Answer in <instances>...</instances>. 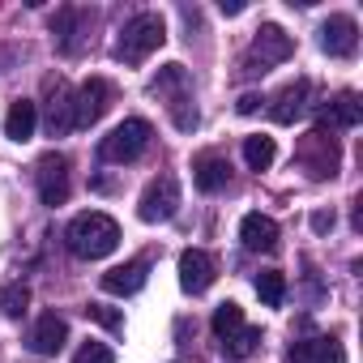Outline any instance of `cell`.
Returning <instances> with one entry per match:
<instances>
[{"instance_id":"obj_26","label":"cell","mask_w":363,"mask_h":363,"mask_svg":"<svg viewBox=\"0 0 363 363\" xmlns=\"http://www.w3.org/2000/svg\"><path fill=\"white\" fill-rule=\"evenodd\" d=\"M86 316H90V320H99L103 329H120V325H124V316H120L116 308H103V303H90V308H86Z\"/></svg>"},{"instance_id":"obj_9","label":"cell","mask_w":363,"mask_h":363,"mask_svg":"<svg viewBox=\"0 0 363 363\" xmlns=\"http://www.w3.org/2000/svg\"><path fill=\"white\" fill-rule=\"evenodd\" d=\"M320 48L329 56H354V48H359V22L350 13H333L320 26Z\"/></svg>"},{"instance_id":"obj_23","label":"cell","mask_w":363,"mask_h":363,"mask_svg":"<svg viewBox=\"0 0 363 363\" xmlns=\"http://www.w3.org/2000/svg\"><path fill=\"white\" fill-rule=\"evenodd\" d=\"M26 308H30V286H26V282H9V286H0V312H5L9 320L26 316Z\"/></svg>"},{"instance_id":"obj_13","label":"cell","mask_w":363,"mask_h":363,"mask_svg":"<svg viewBox=\"0 0 363 363\" xmlns=\"http://www.w3.org/2000/svg\"><path fill=\"white\" fill-rule=\"evenodd\" d=\"M308 99H312V82H308V77H299L295 86H286V90L274 99V107H269L274 124H295V120L308 111Z\"/></svg>"},{"instance_id":"obj_24","label":"cell","mask_w":363,"mask_h":363,"mask_svg":"<svg viewBox=\"0 0 363 363\" xmlns=\"http://www.w3.org/2000/svg\"><path fill=\"white\" fill-rule=\"evenodd\" d=\"M210 325H214V333H218V342H223V337H231V333L244 325V308L227 299V303H218V308H214V320H210Z\"/></svg>"},{"instance_id":"obj_11","label":"cell","mask_w":363,"mask_h":363,"mask_svg":"<svg viewBox=\"0 0 363 363\" xmlns=\"http://www.w3.org/2000/svg\"><path fill=\"white\" fill-rule=\"evenodd\" d=\"M291 52H295V43H291V35L282 30V26H261L257 30V39H252V60H261V69L265 65H282V60H291Z\"/></svg>"},{"instance_id":"obj_28","label":"cell","mask_w":363,"mask_h":363,"mask_svg":"<svg viewBox=\"0 0 363 363\" xmlns=\"http://www.w3.org/2000/svg\"><path fill=\"white\" fill-rule=\"evenodd\" d=\"M261 103H265L261 94H244V99L235 103V111H240V116H252V111H261Z\"/></svg>"},{"instance_id":"obj_10","label":"cell","mask_w":363,"mask_h":363,"mask_svg":"<svg viewBox=\"0 0 363 363\" xmlns=\"http://www.w3.org/2000/svg\"><path fill=\"white\" fill-rule=\"evenodd\" d=\"M65 342H69V320L56 316V312H43V316L30 325V333H26V346H30L35 354H56Z\"/></svg>"},{"instance_id":"obj_8","label":"cell","mask_w":363,"mask_h":363,"mask_svg":"<svg viewBox=\"0 0 363 363\" xmlns=\"http://www.w3.org/2000/svg\"><path fill=\"white\" fill-rule=\"evenodd\" d=\"M218 269H214V257L201 252V248H189V252H179V286H184L189 295H206L214 286Z\"/></svg>"},{"instance_id":"obj_6","label":"cell","mask_w":363,"mask_h":363,"mask_svg":"<svg viewBox=\"0 0 363 363\" xmlns=\"http://www.w3.org/2000/svg\"><path fill=\"white\" fill-rule=\"evenodd\" d=\"M107 107H111V82H103V77L82 82L77 94H73V128H90V124H99Z\"/></svg>"},{"instance_id":"obj_29","label":"cell","mask_w":363,"mask_h":363,"mask_svg":"<svg viewBox=\"0 0 363 363\" xmlns=\"http://www.w3.org/2000/svg\"><path fill=\"white\" fill-rule=\"evenodd\" d=\"M227 18H235V13H244V0H223V5H218Z\"/></svg>"},{"instance_id":"obj_27","label":"cell","mask_w":363,"mask_h":363,"mask_svg":"<svg viewBox=\"0 0 363 363\" xmlns=\"http://www.w3.org/2000/svg\"><path fill=\"white\" fill-rule=\"evenodd\" d=\"M312 231H316V235L333 231V210H316V214H312Z\"/></svg>"},{"instance_id":"obj_2","label":"cell","mask_w":363,"mask_h":363,"mask_svg":"<svg viewBox=\"0 0 363 363\" xmlns=\"http://www.w3.org/2000/svg\"><path fill=\"white\" fill-rule=\"evenodd\" d=\"M162 43H167L162 18H158V13H137V18L124 22V30H120V39H116V60L141 65V60H145L150 52H158Z\"/></svg>"},{"instance_id":"obj_15","label":"cell","mask_w":363,"mask_h":363,"mask_svg":"<svg viewBox=\"0 0 363 363\" xmlns=\"http://www.w3.org/2000/svg\"><path fill=\"white\" fill-rule=\"evenodd\" d=\"M145 278H150L145 261H124V265H116V269L103 274V291L107 295H137L145 286Z\"/></svg>"},{"instance_id":"obj_4","label":"cell","mask_w":363,"mask_h":363,"mask_svg":"<svg viewBox=\"0 0 363 363\" xmlns=\"http://www.w3.org/2000/svg\"><path fill=\"white\" fill-rule=\"evenodd\" d=\"M175 210H179V184H175V175L150 179V189L137 201V218L141 223H171Z\"/></svg>"},{"instance_id":"obj_22","label":"cell","mask_w":363,"mask_h":363,"mask_svg":"<svg viewBox=\"0 0 363 363\" xmlns=\"http://www.w3.org/2000/svg\"><path fill=\"white\" fill-rule=\"evenodd\" d=\"M257 342H261V329L240 325L231 337H223V354H227V359H248V354L257 350Z\"/></svg>"},{"instance_id":"obj_14","label":"cell","mask_w":363,"mask_h":363,"mask_svg":"<svg viewBox=\"0 0 363 363\" xmlns=\"http://www.w3.org/2000/svg\"><path fill=\"white\" fill-rule=\"evenodd\" d=\"M240 240H244L248 252H274V248H278V223L265 218V214H244Z\"/></svg>"},{"instance_id":"obj_12","label":"cell","mask_w":363,"mask_h":363,"mask_svg":"<svg viewBox=\"0 0 363 363\" xmlns=\"http://www.w3.org/2000/svg\"><path fill=\"white\" fill-rule=\"evenodd\" d=\"M291 363H346V350L337 337L316 333V337H303L291 346Z\"/></svg>"},{"instance_id":"obj_20","label":"cell","mask_w":363,"mask_h":363,"mask_svg":"<svg viewBox=\"0 0 363 363\" xmlns=\"http://www.w3.org/2000/svg\"><path fill=\"white\" fill-rule=\"evenodd\" d=\"M274 154H278L274 137H265V133H252V137H244V162H248L252 171H265V167L274 162Z\"/></svg>"},{"instance_id":"obj_3","label":"cell","mask_w":363,"mask_h":363,"mask_svg":"<svg viewBox=\"0 0 363 363\" xmlns=\"http://www.w3.org/2000/svg\"><path fill=\"white\" fill-rule=\"evenodd\" d=\"M150 133H154V128H150V120H141V116L116 124V128L103 137V145H99L103 162H133V158H141L145 145H150Z\"/></svg>"},{"instance_id":"obj_5","label":"cell","mask_w":363,"mask_h":363,"mask_svg":"<svg viewBox=\"0 0 363 363\" xmlns=\"http://www.w3.org/2000/svg\"><path fill=\"white\" fill-rule=\"evenodd\" d=\"M299 162L308 167V175L312 179H329V175H337V141L329 137V128H312L308 133V141H303V150H299Z\"/></svg>"},{"instance_id":"obj_7","label":"cell","mask_w":363,"mask_h":363,"mask_svg":"<svg viewBox=\"0 0 363 363\" xmlns=\"http://www.w3.org/2000/svg\"><path fill=\"white\" fill-rule=\"evenodd\" d=\"M35 179H39L43 206H65L69 201V158L65 154H43L39 167H35Z\"/></svg>"},{"instance_id":"obj_16","label":"cell","mask_w":363,"mask_h":363,"mask_svg":"<svg viewBox=\"0 0 363 363\" xmlns=\"http://www.w3.org/2000/svg\"><path fill=\"white\" fill-rule=\"evenodd\" d=\"M193 179H197V189L201 193H223L231 184V162L218 158V154H201L193 162Z\"/></svg>"},{"instance_id":"obj_18","label":"cell","mask_w":363,"mask_h":363,"mask_svg":"<svg viewBox=\"0 0 363 363\" xmlns=\"http://www.w3.org/2000/svg\"><path fill=\"white\" fill-rule=\"evenodd\" d=\"M363 120V103H359V94H337L333 103H329V111H325V120H320V128H354Z\"/></svg>"},{"instance_id":"obj_21","label":"cell","mask_w":363,"mask_h":363,"mask_svg":"<svg viewBox=\"0 0 363 363\" xmlns=\"http://www.w3.org/2000/svg\"><path fill=\"white\" fill-rule=\"evenodd\" d=\"M252 286H257L261 303H269V308H282V299H286V278H282L278 269H261Z\"/></svg>"},{"instance_id":"obj_17","label":"cell","mask_w":363,"mask_h":363,"mask_svg":"<svg viewBox=\"0 0 363 363\" xmlns=\"http://www.w3.org/2000/svg\"><path fill=\"white\" fill-rule=\"evenodd\" d=\"M69 128H73V94H69L65 82H56L52 86V103H48V133L65 137Z\"/></svg>"},{"instance_id":"obj_25","label":"cell","mask_w":363,"mask_h":363,"mask_svg":"<svg viewBox=\"0 0 363 363\" xmlns=\"http://www.w3.org/2000/svg\"><path fill=\"white\" fill-rule=\"evenodd\" d=\"M73 363H116V354H111V346H103V342H86V346L73 354Z\"/></svg>"},{"instance_id":"obj_1","label":"cell","mask_w":363,"mask_h":363,"mask_svg":"<svg viewBox=\"0 0 363 363\" xmlns=\"http://www.w3.org/2000/svg\"><path fill=\"white\" fill-rule=\"evenodd\" d=\"M65 240H69V252H73V257H82V261H103V257H111L116 244H120V223H116L111 214L90 210V214H77V218L69 223Z\"/></svg>"},{"instance_id":"obj_19","label":"cell","mask_w":363,"mask_h":363,"mask_svg":"<svg viewBox=\"0 0 363 363\" xmlns=\"http://www.w3.org/2000/svg\"><path fill=\"white\" fill-rule=\"evenodd\" d=\"M35 128H39V107H35L30 99H18V103L9 107V116H5V133H9L13 141H30Z\"/></svg>"}]
</instances>
